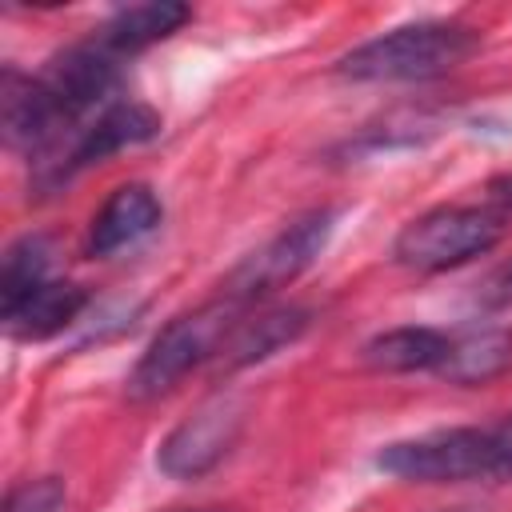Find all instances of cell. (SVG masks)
Wrapping results in <instances>:
<instances>
[{
	"instance_id": "cell-1",
	"label": "cell",
	"mask_w": 512,
	"mask_h": 512,
	"mask_svg": "<svg viewBox=\"0 0 512 512\" xmlns=\"http://www.w3.org/2000/svg\"><path fill=\"white\" fill-rule=\"evenodd\" d=\"M476 48H480L476 28L456 24V20H420V24H400L344 52L336 60V72L360 84L432 80V76L460 68Z\"/></svg>"
},
{
	"instance_id": "cell-2",
	"label": "cell",
	"mask_w": 512,
	"mask_h": 512,
	"mask_svg": "<svg viewBox=\"0 0 512 512\" xmlns=\"http://www.w3.org/2000/svg\"><path fill=\"white\" fill-rule=\"evenodd\" d=\"M240 316V304L220 296V300H208L200 304L196 312H184L176 320H168L160 328V336L144 348V356L136 360V368L128 372V400L136 404H148V400H160L168 396L192 368H200L204 360L220 356L228 336L236 332V320Z\"/></svg>"
},
{
	"instance_id": "cell-3",
	"label": "cell",
	"mask_w": 512,
	"mask_h": 512,
	"mask_svg": "<svg viewBox=\"0 0 512 512\" xmlns=\"http://www.w3.org/2000/svg\"><path fill=\"white\" fill-rule=\"evenodd\" d=\"M504 236V216L488 204H440L416 220H408L392 244L396 264L412 272H448L484 252H492Z\"/></svg>"
},
{
	"instance_id": "cell-4",
	"label": "cell",
	"mask_w": 512,
	"mask_h": 512,
	"mask_svg": "<svg viewBox=\"0 0 512 512\" xmlns=\"http://www.w3.org/2000/svg\"><path fill=\"white\" fill-rule=\"evenodd\" d=\"M332 228H336V212L332 208H316V212H304L296 216L288 228H280L264 248H256L252 256H244L232 276L224 280V296L236 300L240 308L244 304H256L280 288H288L296 276H304L316 256L328 248L332 240Z\"/></svg>"
},
{
	"instance_id": "cell-5",
	"label": "cell",
	"mask_w": 512,
	"mask_h": 512,
	"mask_svg": "<svg viewBox=\"0 0 512 512\" xmlns=\"http://www.w3.org/2000/svg\"><path fill=\"white\" fill-rule=\"evenodd\" d=\"M376 468L404 484H464L492 480L488 428H436L380 448Z\"/></svg>"
},
{
	"instance_id": "cell-6",
	"label": "cell",
	"mask_w": 512,
	"mask_h": 512,
	"mask_svg": "<svg viewBox=\"0 0 512 512\" xmlns=\"http://www.w3.org/2000/svg\"><path fill=\"white\" fill-rule=\"evenodd\" d=\"M244 400L232 392H220L212 400H204L196 412H188L164 440L156 452V468L168 480H200L208 476L240 440L244 432Z\"/></svg>"
},
{
	"instance_id": "cell-7",
	"label": "cell",
	"mask_w": 512,
	"mask_h": 512,
	"mask_svg": "<svg viewBox=\"0 0 512 512\" xmlns=\"http://www.w3.org/2000/svg\"><path fill=\"white\" fill-rule=\"evenodd\" d=\"M36 80L44 84L48 100L56 104L64 128L76 136L96 112L116 104L112 92L120 84V64L100 40H92V44H72L60 56H52Z\"/></svg>"
},
{
	"instance_id": "cell-8",
	"label": "cell",
	"mask_w": 512,
	"mask_h": 512,
	"mask_svg": "<svg viewBox=\"0 0 512 512\" xmlns=\"http://www.w3.org/2000/svg\"><path fill=\"white\" fill-rule=\"evenodd\" d=\"M160 132V116L148 108V104H136V100H116V104H108L104 112H96L72 140H68V148H60V152H52L44 164H40V172H44V180H64V176H72V172H80V168H88V164H96V160H108L112 152H120V148H132V144H144V140H152Z\"/></svg>"
},
{
	"instance_id": "cell-9",
	"label": "cell",
	"mask_w": 512,
	"mask_h": 512,
	"mask_svg": "<svg viewBox=\"0 0 512 512\" xmlns=\"http://www.w3.org/2000/svg\"><path fill=\"white\" fill-rule=\"evenodd\" d=\"M160 216H164V208H160V200L148 184H120V188H112V196L92 216L88 252L92 256H112V252L144 240L160 224Z\"/></svg>"
},
{
	"instance_id": "cell-10",
	"label": "cell",
	"mask_w": 512,
	"mask_h": 512,
	"mask_svg": "<svg viewBox=\"0 0 512 512\" xmlns=\"http://www.w3.org/2000/svg\"><path fill=\"white\" fill-rule=\"evenodd\" d=\"M84 308H88V292L80 284L44 280L36 292H28L20 304L4 308L0 316L16 340H48V336H60L64 328H72Z\"/></svg>"
},
{
	"instance_id": "cell-11",
	"label": "cell",
	"mask_w": 512,
	"mask_h": 512,
	"mask_svg": "<svg viewBox=\"0 0 512 512\" xmlns=\"http://www.w3.org/2000/svg\"><path fill=\"white\" fill-rule=\"evenodd\" d=\"M308 324H312V312L300 308V304L272 308V312H264V316H256V320L236 324V332L228 336L220 360H224L228 372H236V368H252V364H260V360L276 356L280 348L296 344V340L308 332Z\"/></svg>"
},
{
	"instance_id": "cell-12",
	"label": "cell",
	"mask_w": 512,
	"mask_h": 512,
	"mask_svg": "<svg viewBox=\"0 0 512 512\" xmlns=\"http://www.w3.org/2000/svg\"><path fill=\"white\" fill-rule=\"evenodd\" d=\"M508 368H512V328L492 324V328L456 336L436 372L456 388H480V384L504 376Z\"/></svg>"
},
{
	"instance_id": "cell-13",
	"label": "cell",
	"mask_w": 512,
	"mask_h": 512,
	"mask_svg": "<svg viewBox=\"0 0 512 512\" xmlns=\"http://www.w3.org/2000/svg\"><path fill=\"white\" fill-rule=\"evenodd\" d=\"M192 20V8L180 0H148V4H128L120 12L108 16V24L100 28V44L112 56L124 52H140L152 48L160 40H168L172 32H180Z\"/></svg>"
},
{
	"instance_id": "cell-14",
	"label": "cell",
	"mask_w": 512,
	"mask_h": 512,
	"mask_svg": "<svg viewBox=\"0 0 512 512\" xmlns=\"http://www.w3.org/2000/svg\"><path fill=\"white\" fill-rule=\"evenodd\" d=\"M448 344L452 336L440 328L404 324V328H388L372 336L360 348V360L372 372H424V368H440V360L448 356Z\"/></svg>"
},
{
	"instance_id": "cell-15",
	"label": "cell",
	"mask_w": 512,
	"mask_h": 512,
	"mask_svg": "<svg viewBox=\"0 0 512 512\" xmlns=\"http://www.w3.org/2000/svg\"><path fill=\"white\" fill-rule=\"evenodd\" d=\"M48 264H52V244L44 236H20L16 244H8L0 264V312L20 304L28 292H36L48 280Z\"/></svg>"
},
{
	"instance_id": "cell-16",
	"label": "cell",
	"mask_w": 512,
	"mask_h": 512,
	"mask_svg": "<svg viewBox=\"0 0 512 512\" xmlns=\"http://www.w3.org/2000/svg\"><path fill=\"white\" fill-rule=\"evenodd\" d=\"M64 496H68V488L60 476H40V480L16 484L4 500V512H60Z\"/></svg>"
},
{
	"instance_id": "cell-17",
	"label": "cell",
	"mask_w": 512,
	"mask_h": 512,
	"mask_svg": "<svg viewBox=\"0 0 512 512\" xmlns=\"http://www.w3.org/2000/svg\"><path fill=\"white\" fill-rule=\"evenodd\" d=\"M472 308H480V312H504V308H512V256L500 260L496 268H488L472 284Z\"/></svg>"
},
{
	"instance_id": "cell-18",
	"label": "cell",
	"mask_w": 512,
	"mask_h": 512,
	"mask_svg": "<svg viewBox=\"0 0 512 512\" xmlns=\"http://www.w3.org/2000/svg\"><path fill=\"white\" fill-rule=\"evenodd\" d=\"M488 444H492V480L512 476V416L488 428Z\"/></svg>"
},
{
	"instance_id": "cell-19",
	"label": "cell",
	"mask_w": 512,
	"mask_h": 512,
	"mask_svg": "<svg viewBox=\"0 0 512 512\" xmlns=\"http://www.w3.org/2000/svg\"><path fill=\"white\" fill-rule=\"evenodd\" d=\"M488 208L492 212H500L504 220L512 216V172H504V176H496V180H488Z\"/></svg>"
},
{
	"instance_id": "cell-20",
	"label": "cell",
	"mask_w": 512,
	"mask_h": 512,
	"mask_svg": "<svg viewBox=\"0 0 512 512\" xmlns=\"http://www.w3.org/2000/svg\"><path fill=\"white\" fill-rule=\"evenodd\" d=\"M180 512H236V508H216L212 504V508H180Z\"/></svg>"
},
{
	"instance_id": "cell-21",
	"label": "cell",
	"mask_w": 512,
	"mask_h": 512,
	"mask_svg": "<svg viewBox=\"0 0 512 512\" xmlns=\"http://www.w3.org/2000/svg\"><path fill=\"white\" fill-rule=\"evenodd\" d=\"M440 512H484V508H472V504H460V508H440Z\"/></svg>"
}]
</instances>
